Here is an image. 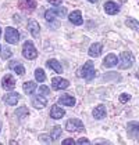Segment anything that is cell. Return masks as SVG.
I'll use <instances>...</instances> for the list:
<instances>
[{"instance_id": "44dd1931", "label": "cell", "mask_w": 139, "mask_h": 145, "mask_svg": "<svg viewBox=\"0 0 139 145\" xmlns=\"http://www.w3.org/2000/svg\"><path fill=\"white\" fill-rule=\"evenodd\" d=\"M23 90L26 94H32L35 90H36V83L35 82H26V83H24Z\"/></svg>"}, {"instance_id": "9c48e42d", "label": "cell", "mask_w": 139, "mask_h": 145, "mask_svg": "<svg viewBox=\"0 0 139 145\" xmlns=\"http://www.w3.org/2000/svg\"><path fill=\"white\" fill-rule=\"evenodd\" d=\"M1 86L4 90H13L15 87V79L13 78L11 75H6L1 80Z\"/></svg>"}, {"instance_id": "7c38bea8", "label": "cell", "mask_w": 139, "mask_h": 145, "mask_svg": "<svg viewBox=\"0 0 139 145\" xmlns=\"http://www.w3.org/2000/svg\"><path fill=\"white\" fill-rule=\"evenodd\" d=\"M28 31L31 32V35L34 37H38L40 33V28H39V24L36 22L35 20H29L28 21Z\"/></svg>"}, {"instance_id": "e0dca14e", "label": "cell", "mask_w": 139, "mask_h": 145, "mask_svg": "<svg viewBox=\"0 0 139 145\" xmlns=\"http://www.w3.org/2000/svg\"><path fill=\"white\" fill-rule=\"evenodd\" d=\"M36 7V1L35 0H21L20 1V8L25 11H32Z\"/></svg>"}, {"instance_id": "d6a6232c", "label": "cell", "mask_w": 139, "mask_h": 145, "mask_svg": "<svg viewBox=\"0 0 139 145\" xmlns=\"http://www.w3.org/2000/svg\"><path fill=\"white\" fill-rule=\"evenodd\" d=\"M60 131H61V130H60V129H56V130H54V137H53V140H56V138H57L58 137V134H60Z\"/></svg>"}, {"instance_id": "3957f363", "label": "cell", "mask_w": 139, "mask_h": 145, "mask_svg": "<svg viewBox=\"0 0 139 145\" xmlns=\"http://www.w3.org/2000/svg\"><path fill=\"white\" fill-rule=\"evenodd\" d=\"M23 57L26 59H35L38 57V50L35 48V46L32 42H25L23 46Z\"/></svg>"}, {"instance_id": "9a60e30c", "label": "cell", "mask_w": 139, "mask_h": 145, "mask_svg": "<svg viewBox=\"0 0 139 145\" xmlns=\"http://www.w3.org/2000/svg\"><path fill=\"white\" fill-rule=\"evenodd\" d=\"M64 115H66V111H64L61 106H58V105H53V106H52L50 116H52L53 119H61Z\"/></svg>"}, {"instance_id": "4dcf8cb0", "label": "cell", "mask_w": 139, "mask_h": 145, "mask_svg": "<svg viewBox=\"0 0 139 145\" xmlns=\"http://www.w3.org/2000/svg\"><path fill=\"white\" fill-rule=\"evenodd\" d=\"M68 144H74V140L72 138H67V140L63 141V145H68Z\"/></svg>"}, {"instance_id": "1f68e13d", "label": "cell", "mask_w": 139, "mask_h": 145, "mask_svg": "<svg viewBox=\"0 0 139 145\" xmlns=\"http://www.w3.org/2000/svg\"><path fill=\"white\" fill-rule=\"evenodd\" d=\"M78 144H89V140H86V138H79V140H78Z\"/></svg>"}, {"instance_id": "5b68a950", "label": "cell", "mask_w": 139, "mask_h": 145, "mask_svg": "<svg viewBox=\"0 0 139 145\" xmlns=\"http://www.w3.org/2000/svg\"><path fill=\"white\" fill-rule=\"evenodd\" d=\"M66 130L70 133H75V131H81L83 130V123L79 119H70L66 123Z\"/></svg>"}, {"instance_id": "d6986e66", "label": "cell", "mask_w": 139, "mask_h": 145, "mask_svg": "<svg viewBox=\"0 0 139 145\" xmlns=\"http://www.w3.org/2000/svg\"><path fill=\"white\" fill-rule=\"evenodd\" d=\"M93 118L100 120V119H104L106 118V106L104 105H99L93 109Z\"/></svg>"}, {"instance_id": "30bf717a", "label": "cell", "mask_w": 139, "mask_h": 145, "mask_svg": "<svg viewBox=\"0 0 139 145\" xmlns=\"http://www.w3.org/2000/svg\"><path fill=\"white\" fill-rule=\"evenodd\" d=\"M127 130H128V134H129L132 138L136 140L139 137V123L138 122H129L128 123Z\"/></svg>"}, {"instance_id": "ba28073f", "label": "cell", "mask_w": 139, "mask_h": 145, "mask_svg": "<svg viewBox=\"0 0 139 145\" xmlns=\"http://www.w3.org/2000/svg\"><path fill=\"white\" fill-rule=\"evenodd\" d=\"M46 104H47V100L45 98V95H42V94L35 95L34 98H32V105H34L36 109H43L46 106Z\"/></svg>"}, {"instance_id": "ac0fdd59", "label": "cell", "mask_w": 139, "mask_h": 145, "mask_svg": "<svg viewBox=\"0 0 139 145\" xmlns=\"http://www.w3.org/2000/svg\"><path fill=\"white\" fill-rule=\"evenodd\" d=\"M58 104L66 105V106H74V105H75V98L68 95V94H64V95H61V97L58 98Z\"/></svg>"}, {"instance_id": "e575fe53", "label": "cell", "mask_w": 139, "mask_h": 145, "mask_svg": "<svg viewBox=\"0 0 139 145\" xmlns=\"http://www.w3.org/2000/svg\"><path fill=\"white\" fill-rule=\"evenodd\" d=\"M0 50H1V47H0Z\"/></svg>"}, {"instance_id": "8fae6325", "label": "cell", "mask_w": 139, "mask_h": 145, "mask_svg": "<svg viewBox=\"0 0 139 145\" xmlns=\"http://www.w3.org/2000/svg\"><path fill=\"white\" fill-rule=\"evenodd\" d=\"M3 101L7 104V105H17V102L20 101V94L18 93H9L4 95Z\"/></svg>"}, {"instance_id": "5bb4252c", "label": "cell", "mask_w": 139, "mask_h": 145, "mask_svg": "<svg viewBox=\"0 0 139 145\" xmlns=\"http://www.w3.org/2000/svg\"><path fill=\"white\" fill-rule=\"evenodd\" d=\"M102 51H103V46L100 44V43H93L91 47H89V51H88V54L91 57H99L102 54Z\"/></svg>"}, {"instance_id": "ffe728a7", "label": "cell", "mask_w": 139, "mask_h": 145, "mask_svg": "<svg viewBox=\"0 0 139 145\" xmlns=\"http://www.w3.org/2000/svg\"><path fill=\"white\" fill-rule=\"evenodd\" d=\"M47 67L52 68L54 72H57V73H63V67H61V64L58 62L57 59H49L47 61Z\"/></svg>"}, {"instance_id": "83f0119b", "label": "cell", "mask_w": 139, "mask_h": 145, "mask_svg": "<svg viewBox=\"0 0 139 145\" xmlns=\"http://www.w3.org/2000/svg\"><path fill=\"white\" fill-rule=\"evenodd\" d=\"M39 93H40L42 95H47V94H50V89H49L47 86H40V87H39Z\"/></svg>"}, {"instance_id": "2e32d148", "label": "cell", "mask_w": 139, "mask_h": 145, "mask_svg": "<svg viewBox=\"0 0 139 145\" xmlns=\"http://www.w3.org/2000/svg\"><path fill=\"white\" fill-rule=\"evenodd\" d=\"M117 62H118V58H117L116 54H109V56H106L103 61V65L106 68H113L117 65Z\"/></svg>"}, {"instance_id": "277c9868", "label": "cell", "mask_w": 139, "mask_h": 145, "mask_svg": "<svg viewBox=\"0 0 139 145\" xmlns=\"http://www.w3.org/2000/svg\"><path fill=\"white\" fill-rule=\"evenodd\" d=\"M4 39H6V42L10 43V44H17L18 40H20V33H18V31H17L15 28L9 26V28H6Z\"/></svg>"}, {"instance_id": "d4e9b609", "label": "cell", "mask_w": 139, "mask_h": 145, "mask_svg": "<svg viewBox=\"0 0 139 145\" xmlns=\"http://www.w3.org/2000/svg\"><path fill=\"white\" fill-rule=\"evenodd\" d=\"M125 24H127V26H129L131 29L139 31V22L136 21V20H134V18H128L127 21H125Z\"/></svg>"}, {"instance_id": "f1b7e54d", "label": "cell", "mask_w": 139, "mask_h": 145, "mask_svg": "<svg viewBox=\"0 0 139 145\" xmlns=\"http://www.w3.org/2000/svg\"><path fill=\"white\" fill-rule=\"evenodd\" d=\"M131 100V95L129 94H121L120 95V102H127Z\"/></svg>"}, {"instance_id": "52a82bcc", "label": "cell", "mask_w": 139, "mask_h": 145, "mask_svg": "<svg viewBox=\"0 0 139 145\" xmlns=\"http://www.w3.org/2000/svg\"><path fill=\"white\" fill-rule=\"evenodd\" d=\"M104 11L109 15H114L120 11V4L116 1H106L104 3Z\"/></svg>"}, {"instance_id": "f546056e", "label": "cell", "mask_w": 139, "mask_h": 145, "mask_svg": "<svg viewBox=\"0 0 139 145\" xmlns=\"http://www.w3.org/2000/svg\"><path fill=\"white\" fill-rule=\"evenodd\" d=\"M47 1H49L50 4H53V6H60L63 0H47Z\"/></svg>"}, {"instance_id": "603a6c76", "label": "cell", "mask_w": 139, "mask_h": 145, "mask_svg": "<svg viewBox=\"0 0 139 145\" xmlns=\"http://www.w3.org/2000/svg\"><path fill=\"white\" fill-rule=\"evenodd\" d=\"M52 11H53V14H54V17H60V18H64V17H66V14H67V8L56 6V8H53Z\"/></svg>"}, {"instance_id": "4316f807", "label": "cell", "mask_w": 139, "mask_h": 145, "mask_svg": "<svg viewBox=\"0 0 139 145\" xmlns=\"http://www.w3.org/2000/svg\"><path fill=\"white\" fill-rule=\"evenodd\" d=\"M10 57H11V51H10L9 48H6V50L1 48V58H3V59H9Z\"/></svg>"}, {"instance_id": "836d02e7", "label": "cell", "mask_w": 139, "mask_h": 145, "mask_svg": "<svg viewBox=\"0 0 139 145\" xmlns=\"http://www.w3.org/2000/svg\"><path fill=\"white\" fill-rule=\"evenodd\" d=\"M89 1H91V3H96L97 0H89Z\"/></svg>"}, {"instance_id": "cb8c5ba5", "label": "cell", "mask_w": 139, "mask_h": 145, "mask_svg": "<svg viewBox=\"0 0 139 145\" xmlns=\"http://www.w3.org/2000/svg\"><path fill=\"white\" fill-rule=\"evenodd\" d=\"M35 79H36V82H45V80H46L45 71H43L42 68H38V69L35 71Z\"/></svg>"}, {"instance_id": "4fadbf2b", "label": "cell", "mask_w": 139, "mask_h": 145, "mask_svg": "<svg viewBox=\"0 0 139 145\" xmlns=\"http://www.w3.org/2000/svg\"><path fill=\"white\" fill-rule=\"evenodd\" d=\"M68 20H70V22L74 24V25H82V14H81V11H79V10L72 11L68 15Z\"/></svg>"}, {"instance_id": "484cf974", "label": "cell", "mask_w": 139, "mask_h": 145, "mask_svg": "<svg viewBox=\"0 0 139 145\" xmlns=\"http://www.w3.org/2000/svg\"><path fill=\"white\" fill-rule=\"evenodd\" d=\"M15 115H17V118H20V119H24L26 115H29V111L25 108V106H23V108H18L17 111H15Z\"/></svg>"}, {"instance_id": "7a4b0ae2", "label": "cell", "mask_w": 139, "mask_h": 145, "mask_svg": "<svg viewBox=\"0 0 139 145\" xmlns=\"http://www.w3.org/2000/svg\"><path fill=\"white\" fill-rule=\"evenodd\" d=\"M134 61H135V58H134L131 51H122L117 64H118L120 69H128V68H131L134 65Z\"/></svg>"}, {"instance_id": "6da1fadb", "label": "cell", "mask_w": 139, "mask_h": 145, "mask_svg": "<svg viewBox=\"0 0 139 145\" xmlns=\"http://www.w3.org/2000/svg\"><path fill=\"white\" fill-rule=\"evenodd\" d=\"M78 76L86 79L88 82H91V80L95 79V76H96V71H95V67H93L92 61H88V62L83 64V67L81 68V71L78 72Z\"/></svg>"}, {"instance_id": "7402d4cb", "label": "cell", "mask_w": 139, "mask_h": 145, "mask_svg": "<svg viewBox=\"0 0 139 145\" xmlns=\"http://www.w3.org/2000/svg\"><path fill=\"white\" fill-rule=\"evenodd\" d=\"M10 68L14 69V72H15L17 75H24V73H25V68H24V65H21L20 62H11V64H10Z\"/></svg>"}, {"instance_id": "8992f818", "label": "cell", "mask_w": 139, "mask_h": 145, "mask_svg": "<svg viewBox=\"0 0 139 145\" xmlns=\"http://www.w3.org/2000/svg\"><path fill=\"white\" fill-rule=\"evenodd\" d=\"M52 86L54 90H64L70 86V82L64 78H53L52 79Z\"/></svg>"}]
</instances>
